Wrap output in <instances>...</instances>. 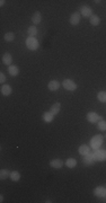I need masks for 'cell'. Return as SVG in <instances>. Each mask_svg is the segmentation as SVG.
<instances>
[{
    "label": "cell",
    "instance_id": "cell-5",
    "mask_svg": "<svg viewBox=\"0 0 106 203\" xmlns=\"http://www.w3.org/2000/svg\"><path fill=\"white\" fill-rule=\"evenodd\" d=\"M80 15L84 17H90L93 15L92 8L89 6H81L80 7Z\"/></svg>",
    "mask_w": 106,
    "mask_h": 203
},
{
    "label": "cell",
    "instance_id": "cell-13",
    "mask_svg": "<svg viewBox=\"0 0 106 203\" xmlns=\"http://www.w3.org/2000/svg\"><path fill=\"white\" fill-rule=\"evenodd\" d=\"M60 111H61V104L60 103H54L51 106V110H50V112L53 115H58L60 113Z\"/></svg>",
    "mask_w": 106,
    "mask_h": 203
},
{
    "label": "cell",
    "instance_id": "cell-29",
    "mask_svg": "<svg viewBox=\"0 0 106 203\" xmlns=\"http://www.w3.org/2000/svg\"><path fill=\"white\" fill-rule=\"evenodd\" d=\"M0 202H3V196L2 195H0Z\"/></svg>",
    "mask_w": 106,
    "mask_h": 203
},
{
    "label": "cell",
    "instance_id": "cell-15",
    "mask_svg": "<svg viewBox=\"0 0 106 203\" xmlns=\"http://www.w3.org/2000/svg\"><path fill=\"white\" fill-rule=\"evenodd\" d=\"M2 63L6 64V66H11L12 63V58L9 53H5L3 57H2Z\"/></svg>",
    "mask_w": 106,
    "mask_h": 203
},
{
    "label": "cell",
    "instance_id": "cell-16",
    "mask_svg": "<svg viewBox=\"0 0 106 203\" xmlns=\"http://www.w3.org/2000/svg\"><path fill=\"white\" fill-rule=\"evenodd\" d=\"M8 71H9V75H11L12 77L18 76V73H19V69H18V67H17V66H14V64L9 66Z\"/></svg>",
    "mask_w": 106,
    "mask_h": 203
},
{
    "label": "cell",
    "instance_id": "cell-11",
    "mask_svg": "<svg viewBox=\"0 0 106 203\" xmlns=\"http://www.w3.org/2000/svg\"><path fill=\"white\" fill-rule=\"evenodd\" d=\"M41 20H42V14H41L40 11H35L34 15L32 16L33 24H34V25H37V24L41 23Z\"/></svg>",
    "mask_w": 106,
    "mask_h": 203
},
{
    "label": "cell",
    "instance_id": "cell-12",
    "mask_svg": "<svg viewBox=\"0 0 106 203\" xmlns=\"http://www.w3.org/2000/svg\"><path fill=\"white\" fill-rule=\"evenodd\" d=\"M94 156H95V158L97 160L103 162V160L106 159V150H97V151L94 153Z\"/></svg>",
    "mask_w": 106,
    "mask_h": 203
},
{
    "label": "cell",
    "instance_id": "cell-18",
    "mask_svg": "<svg viewBox=\"0 0 106 203\" xmlns=\"http://www.w3.org/2000/svg\"><path fill=\"white\" fill-rule=\"evenodd\" d=\"M89 23H90L93 26H97V25H99V23H100V18H99L97 15H92V16L89 17Z\"/></svg>",
    "mask_w": 106,
    "mask_h": 203
},
{
    "label": "cell",
    "instance_id": "cell-27",
    "mask_svg": "<svg viewBox=\"0 0 106 203\" xmlns=\"http://www.w3.org/2000/svg\"><path fill=\"white\" fill-rule=\"evenodd\" d=\"M5 81H6V76H5V73H3V72H0V82L3 84Z\"/></svg>",
    "mask_w": 106,
    "mask_h": 203
},
{
    "label": "cell",
    "instance_id": "cell-20",
    "mask_svg": "<svg viewBox=\"0 0 106 203\" xmlns=\"http://www.w3.org/2000/svg\"><path fill=\"white\" fill-rule=\"evenodd\" d=\"M27 34H28L30 37H35V36L37 35V28H36V26H35V25L30 26L28 30H27Z\"/></svg>",
    "mask_w": 106,
    "mask_h": 203
},
{
    "label": "cell",
    "instance_id": "cell-19",
    "mask_svg": "<svg viewBox=\"0 0 106 203\" xmlns=\"http://www.w3.org/2000/svg\"><path fill=\"white\" fill-rule=\"evenodd\" d=\"M89 152H90V148H89L87 144H81V146L79 147V153H80V155L86 156V155H88Z\"/></svg>",
    "mask_w": 106,
    "mask_h": 203
},
{
    "label": "cell",
    "instance_id": "cell-21",
    "mask_svg": "<svg viewBox=\"0 0 106 203\" xmlns=\"http://www.w3.org/2000/svg\"><path fill=\"white\" fill-rule=\"evenodd\" d=\"M8 177H10V172L8 169H1L0 171V180L1 181L7 180Z\"/></svg>",
    "mask_w": 106,
    "mask_h": 203
},
{
    "label": "cell",
    "instance_id": "cell-10",
    "mask_svg": "<svg viewBox=\"0 0 106 203\" xmlns=\"http://www.w3.org/2000/svg\"><path fill=\"white\" fill-rule=\"evenodd\" d=\"M0 91L3 96H9L12 91V88H11L9 85H2L1 88H0Z\"/></svg>",
    "mask_w": 106,
    "mask_h": 203
},
{
    "label": "cell",
    "instance_id": "cell-30",
    "mask_svg": "<svg viewBox=\"0 0 106 203\" xmlns=\"http://www.w3.org/2000/svg\"><path fill=\"white\" fill-rule=\"evenodd\" d=\"M104 138H105V139H106V134H105V137H104Z\"/></svg>",
    "mask_w": 106,
    "mask_h": 203
},
{
    "label": "cell",
    "instance_id": "cell-4",
    "mask_svg": "<svg viewBox=\"0 0 106 203\" xmlns=\"http://www.w3.org/2000/svg\"><path fill=\"white\" fill-rule=\"evenodd\" d=\"M86 117H87V121L89 122V123H97V122H99V115L97 113H95V112H89L86 115Z\"/></svg>",
    "mask_w": 106,
    "mask_h": 203
},
{
    "label": "cell",
    "instance_id": "cell-9",
    "mask_svg": "<svg viewBox=\"0 0 106 203\" xmlns=\"http://www.w3.org/2000/svg\"><path fill=\"white\" fill-rule=\"evenodd\" d=\"M94 194L96 196H100V197H104L106 196V187L104 186H98L94 190Z\"/></svg>",
    "mask_w": 106,
    "mask_h": 203
},
{
    "label": "cell",
    "instance_id": "cell-14",
    "mask_svg": "<svg viewBox=\"0 0 106 203\" xmlns=\"http://www.w3.org/2000/svg\"><path fill=\"white\" fill-rule=\"evenodd\" d=\"M54 120V115H53L51 112H45L43 114V121L46 122V123H51Z\"/></svg>",
    "mask_w": 106,
    "mask_h": 203
},
{
    "label": "cell",
    "instance_id": "cell-17",
    "mask_svg": "<svg viewBox=\"0 0 106 203\" xmlns=\"http://www.w3.org/2000/svg\"><path fill=\"white\" fill-rule=\"evenodd\" d=\"M95 160V156L94 155H86L84 156V162H85L86 165H93V162Z\"/></svg>",
    "mask_w": 106,
    "mask_h": 203
},
{
    "label": "cell",
    "instance_id": "cell-24",
    "mask_svg": "<svg viewBox=\"0 0 106 203\" xmlns=\"http://www.w3.org/2000/svg\"><path fill=\"white\" fill-rule=\"evenodd\" d=\"M97 99L100 103H106V91L102 90L97 94Z\"/></svg>",
    "mask_w": 106,
    "mask_h": 203
},
{
    "label": "cell",
    "instance_id": "cell-8",
    "mask_svg": "<svg viewBox=\"0 0 106 203\" xmlns=\"http://www.w3.org/2000/svg\"><path fill=\"white\" fill-rule=\"evenodd\" d=\"M102 142H103V137H102L100 134H97V135H95V137L93 138V140H92V146H93L94 148H98V147L102 144Z\"/></svg>",
    "mask_w": 106,
    "mask_h": 203
},
{
    "label": "cell",
    "instance_id": "cell-25",
    "mask_svg": "<svg viewBox=\"0 0 106 203\" xmlns=\"http://www.w3.org/2000/svg\"><path fill=\"white\" fill-rule=\"evenodd\" d=\"M15 40V33L14 32H8L5 34V41L6 42H12Z\"/></svg>",
    "mask_w": 106,
    "mask_h": 203
},
{
    "label": "cell",
    "instance_id": "cell-22",
    "mask_svg": "<svg viewBox=\"0 0 106 203\" xmlns=\"http://www.w3.org/2000/svg\"><path fill=\"white\" fill-rule=\"evenodd\" d=\"M10 180L12 182H18L19 180H21V174L19 172H17V171H14V172L10 173Z\"/></svg>",
    "mask_w": 106,
    "mask_h": 203
},
{
    "label": "cell",
    "instance_id": "cell-7",
    "mask_svg": "<svg viewBox=\"0 0 106 203\" xmlns=\"http://www.w3.org/2000/svg\"><path fill=\"white\" fill-rule=\"evenodd\" d=\"M60 86H61V84L58 80H51L47 84V88L51 91H56L60 88Z\"/></svg>",
    "mask_w": 106,
    "mask_h": 203
},
{
    "label": "cell",
    "instance_id": "cell-6",
    "mask_svg": "<svg viewBox=\"0 0 106 203\" xmlns=\"http://www.w3.org/2000/svg\"><path fill=\"white\" fill-rule=\"evenodd\" d=\"M50 165H51V167L52 168H55V169H60V168H62L63 167V160L62 159H59V158H56V159H52L51 162H50Z\"/></svg>",
    "mask_w": 106,
    "mask_h": 203
},
{
    "label": "cell",
    "instance_id": "cell-26",
    "mask_svg": "<svg viewBox=\"0 0 106 203\" xmlns=\"http://www.w3.org/2000/svg\"><path fill=\"white\" fill-rule=\"evenodd\" d=\"M98 129H99L100 131H106V121L98 122Z\"/></svg>",
    "mask_w": 106,
    "mask_h": 203
},
{
    "label": "cell",
    "instance_id": "cell-3",
    "mask_svg": "<svg viewBox=\"0 0 106 203\" xmlns=\"http://www.w3.org/2000/svg\"><path fill=\"white\" fill-rule=\"evenodd\" d=\"M80 18H81V15H80V12H74L71 16H70V24L72 25V26H77L79 23H80Z\"/></svg>",
    "mask_w": 106,
    "mask_h": 203
},
{
    "label": "cell",
    "instance_id": "cell-28",
    "mask_svg": "<svg viewBox=\"0 0 106 203\" xmlns=\"http://www.w3.org/2000/svg\"><path fill=\"white\" fill-rule=\"evenodd\" d=\"M5 2H6L5 0H1V1H0V6H3V5H5Z\"/></svg>",
    "mask_w": 106,
    "mask_h": 203
},
{
    "label": "cell",
    "instance_id": "cell-1",
    "mask_svg": "<svg viewBox=\"0 0 106 203\" xmlns=\"http://www.w3.org/2000/svg\"><path fill=\"white\" fill-rule=\"evenodd\" d=\"M26 46H27L28 50L36 51L40 46V43L35 37H30L28 36V39H26Z\"/></svg>",
    "mask_w": 106,
    "mask_h": 203
},
{
    "label": "cell",
    "instance_id": "cell-2",
    "mask_svg": "<svg viewBox=\"0 0 106 203\" xmlns=\"http://www.w3.org/2000/svg\"><path fill=\"white\" fill-rule=\"evenodd\" d=\"M62 86H63L64 89H67L69 91H74L77 89V84L74 80H71V79H64L62 81Z\"/></svg>",
    "mask_w": 106,
    "mask_h": 203
},
{
    "label": "cell",
    "instance_id": "cell-23",
    "mask_svg": "<svg viewBox=\"0 0 106 203\" xmlns=\"http://www.w3.org/2000/svg\"><path fill=\"white\" fill-rule=\"evenodd\" d=\"M65 165L68 168H74L76 165H77V160L74 158H68L67 162H65Z\"/></svg>",
    "mask_w": 106,
    "mask_h": 203
}]
</instances>
